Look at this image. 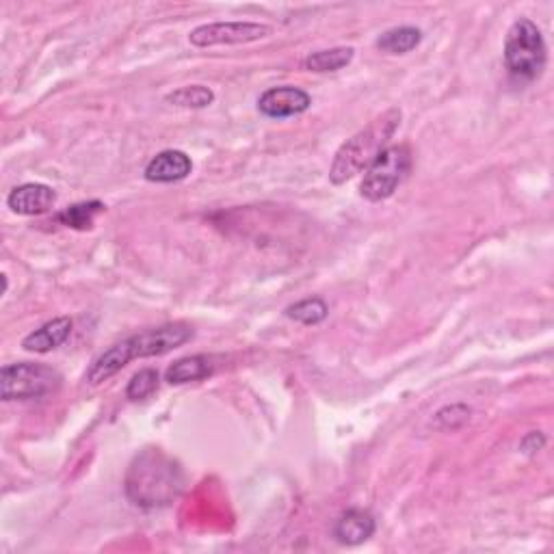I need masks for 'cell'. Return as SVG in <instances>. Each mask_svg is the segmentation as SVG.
<instances>
[{"mask_svg": "<svg viewBox=\"0 0 554 554\" xmlns=\"http://www.w3.org/2000/svg\"><path fill=\"white\" fill-rule=\"evenodd\" d=\"M470 414H472V410L468 405H461V403L446 405L433 416V425L440 431H457L459 427H464L470 420Z\"/></svg>", "mask_w": 554, "mask_h": 554, "instance_id": "obj_20", "label": "cell"}, {"mask_svg": "<svg viewBox=\"0 0 554 554\" xmlns=\"http://www.w3.org/2000/svg\"><path fill=\"white\" fill-rule=\"evenodd\" d=\"M401 120V109H388L375 117L371 124L364 126L360 133H355L351 139L342 143L334 156L332 167H329V182L340 187V184L358 176L360 171L371 167L375 158L388 148L390 139L401 126Z\"/></svg>", "mask_w": 554, "mask_h": 554, "instance_id": "obj_3", "label": "cell"}, {"mask_svg": "<svg viewBox=\"0 0 554 554\" xmlns=\"http://www.w3.org/2000/svg\"><path fill=\"white\" fill-rule=\"evenodd\" d=\"M353 57H355V50L351 46H336V48L312 52V55H308L306 61H303V68L316 74L338 72L342 68H347V65L353 61Z\"/></svg>", "mask_w": 554, "mask_h": 554, "instance_id": "obj_15", "label": "cell"}, {"mask_svg": "<svg viewBox=\"0 0 554 554\" xmlns=\"http://www.w3.org/2000/svg\"><path fill=\"white\" fill-rule=\"evenodd\" d=\"M55 202H57L55 189L48 187L44 182L20 184V187H16L7 195V206L11 208V213H16L20 217L44 215L52 206H55Z\"/></svg>", "mask_w": 554, "mask_h": 554, "instance_id": "obj_9", "label": "cell"}, {"mask_svg": "<svg viewBox=\"0 0 554 554\" xmlns=\"http://www.w3.org/2000/svg\"><path fill=\"white\" fill-rule=\"evenodd\" d=\"M193 338V327L187 323H167L161 327L143 329V332L130 336L122 342H115L113 347L102 351L98 358L91 362L87 371V381L91 386H100L109 381L133 360L158 358L174 351Z\"/></svg>", "mask_w": 554, "mask_h": 554, "instance_id": "obj_2", "label": "cell"}, {"mask_svg": "<svg viewBox=\"0 0 554 554\" xmlns=\"http://www.w3.org/2000/svg\"><path fill=\"white\" fill-rule=\"evenodd\" d=\"M184 470L161 448H145L130 461L124 492L130 503L141 509L169 507L184 490Z\"/></svg>", "mask_w": 554, "mask_h": 554, "instance_id": "obj_1", "label": "cell"}, {"mask_svg": "<svg viewBox=\"0 0 554 554\" xmlns=\"http://www.w3.org/2000/svg\"><path fill=\"white\" fill-rule=\"evenodd\" d=\"M312 98L308 91H303L293 85L271 87L258 98V111L269 117V120H286L306 113L310 109Z\"/></svg>", "mask_w": 554, "mask_h": 554, "instance_id": "obj_8", "label": "cell"}, {"mask_svg": "<svg viewBox=\"0 0 554 554\" xmlns=\"http://www.w3.org/2000/svg\"><path fill=\"white\" fill-rule=\"evenodd\" d=\"M167 104L180 109H206L215 102V91L206 85H189L180 87L167 94Z\"/></svg>", "mask_w": 554, "mask_h": 554, "instance_id": "obj_17", "label": "cell"}, {"mask_svg": "<svg viewBox=\"0 0 554 554\" xmlns=\"http://www.w3.org/2000/svg\"><path fill=\"white\" fill-rule=\"evenodd\" d=\"M505 63L509 74L520 81H535L546 70L548 46L533 20L520 18L511 24L505 39Z\"/></svg>", "mask_w": 554, "mask_h": 554, "instance_id": "obj_4", "label": "cell"}, {"mask_svg": "<svg viewBox=\"0 0 554 554\" xmlns=\"http://www.w3.org/2000/svg\"><path fill=\"white\" fill-rule=\"evenodd\" d=\"M158 381H161V377H158V373L154 371V368H143V371H139L133 379L128 381L126 399L128 401L150 399L152 394L158 390Z\"/></svg>", "mask_w": 554, "mask_h": 554, "instance_id": "obj_19", "label": "cell"}, {"mask_svg": "<svg viewBox=\"0 0 554 554\" xmlns=\"http://www.w3.org/2000/svg\"><path fill=\"white\" fill-rule=\"evenodd\" d=\"M72 319L70 316H57L42 327H37L35 332H31L22 340V349L29 353H50L59 349L65 340L72 334Z\"/></svg>", "mask_w": 554, "mask_h": 554, "instance_id": "obj_12", "label": "cell"}, {"mask_svg": "<svg viewBox=\"0 0 554 554\" xmlns=\"http://www.w3.org/2000/svg\"><path fill=\"white\" fill-rule=\"evenodd\" d=\"M104 210H107V206H104L100 200L81 202V204H74V206H68L65 210H61V213L57 215V221L65 228L85 232V230L94 228L96 217L102 215Z\"/></svg>", "mask_w": 554, "mask_h": 554, "instance_id": "obj_16", "label": "cell"}, {"mask_svg": "<svg viewBox=\"0 0 554 554\" xmlns=\"http://www.w3.org/2000/svg\"><path fill=\"white\" fill-rule=\"evenodd\" d=\"M215 360L210 355H189L171 364L165 373V381L171 386L191 384V381H202L215 373Z\"/></svg>", "mask_w": 554, "mask_h": 554, "instance_id": "obj_13", "label": "cell"}, {"mask_svg": "<svg viewBox=\"0 0 554 554\" xmlns=\"http://www.w3.org/2000/svg\"><path fill=\"white\" fill-rule=\"evenodd\" d=\"M422 42V31L416 26H394V29L381 33L375 46L386 55H407Z\"/></svg>", "mask_w": 554, "mask_h": 554, "instance_id": "obj_14", "label": "cell"}, {"mask_svg": "<svg viewBox=\"0 0 554 554\" xmlns=\"http://www.w3.org/2000/svg\"><path fill=\"white\" fill-rule=\"evenodd\" d=\"M273 33L269 24L260 22H210L197 26L189 33V42L195 48L239 46L260 42Z\"/></svg>", "mask_w": 554, "mask_h": 554, "instance_id": "obj_7", "label": "cell"}, {"mask_svg": "<svg viewBox=\"0 0 554 554\" xmlns=\"http://www.w3.org/2000/svg\"><path fill=\"white\" fill-rule=\"evenodd\" d=\"M61 375L46 364L18 362L7 364L0 371V397L9 401H29L42 399L61 386Z\"/></svg>", "mask_w": 554, "mask_h": 554, "instance_id": "obj_6", "label": "cell"}, {"mask_svg": "<svg viewBox=\"0 0 554 554\" xmlns=\"http://www.w3.org/2000/svg\"><path fill=\"white\" fill-rule=\"evenodd\" d=\"M412 169V150L405 143L388 145L371 167L366 169L360 184V195L368 202H384L394 195Z\"/></svg>", "mask_w": 554, "mask_h": 554, "instance_id": "obj_5", "label": "cell"}, {"mask_svg": "<svg viewBox=\"0 0 554 554\" xmlns=\"http://www.w3.org/2000/svg\"><path fill=\"white\" fill-rule=\"evenodd\" d=\"M193 171V161L187 152L182 150H163L158 152L152 161L145 165L143 176L148 182L171 184L189 178Z\"/></svg>", "mask_w": 554, "mask_h": 554, "instance_id": "obj_10", "label": "cell"}, {"mask_svg": "<svg viewBox=\"0 0 554 554\" xmlns=\"http://www.w3.org/2000/svg\"><path fill=\"white\" fill-rule=\"evenodd\" d=\"M377 531V522L371 511L349 509L334 524V537L342 546H360Z\"/></svg>", "mask_w": 554, "mask_h": 554, "instance_id": "obj_11", "label": "cell"}, {"mask_svg": "<svg viewBox=\"0 0 554 554\" xmlns=\"http://www.w3.org/2000/svg\"><path fill=\"white\" fill-rule=\"evenodd\" d=\"M329 306L321 297H306L286 308V316L301 325H319L327 319Z\"/></svg>", "mask_w": 554, "mask_h": 554, "instance_id": "obj_18", "label": "cell"}, {"mask_svg": "<svg viewBox=\"0 0 554 554\" xmlns=\"http://www.w3.org/2000/svg\"><path fill=\"white\" fill-rule=\"evenodd\" d=\"M544 444H546L544 435H542V433H537V431H533V433H529V435H526V438L522 440L520 448H522L524 453H537V451H542Z\"/></svg>", "mask_w": 554, "mask_h": 554, "instance_id": "obj_21", "label": "cell"}]
</instances>
